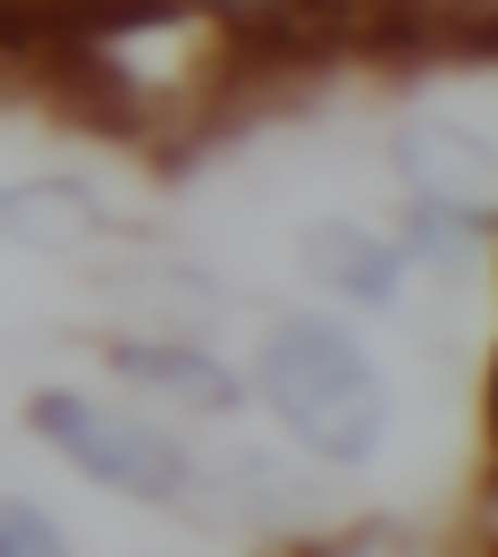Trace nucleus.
I'll return each instance as SVG.
<instances>
[{
    "mask_svg": "<svg viewBox=\"0 0 498 557\" xmlns=\"http://www.w3.org/2000/svg\"><path fill=\"white\" fill-rule=\"evenodd\" d=\"M262 397H271V414L304 448L338 456V465L372 456L381 431H389V388L372 372V355L338 321H313V313L271 330V347H262Z\"/></svg>",
    "mask_w": 498,
    "mask_h": 557,
    "instance_id": "nucleus-1",
    "label": "nucleus"
},
{
    "mask_svg": "<svg viewBox=\"0 0 498 557\" xmlns=\"http://www.w3.org/2000/svg\"><path fill=\"white\" fill-rule=\"evenodd\" d=\"M35 431L69 456L76 473L127 490V498H178L186 490V456L170 431H144L136 414H110L94 397H69V388H42L35 397Z\"/></svg>",
    "mask_w": 498,
    "mask_h": 557,
    "instance_id": "nucleus-2",
    "label": "nucleus"
},
{
    "mask_svg": "<svg viewBox=\"0 0 498 557\" xmlns=\"http://www.w3.org/2000/svg\"><path fill=\"white\" fill-rule=\"evenodd\" d=\"M397 170H406V186L423 195V211H448L464 228H473V220L490 228V144L482 136L423 119V127L397 136Z\"/></svg>",
    "mask_w": 498,
    "mask_h": 557,
    "instance_id": "nucleus-3",
    "label": "nucleus"
},
{
    "mask_svg": "<svg viewBox=\"0 0 498 557\" xmlns=\"http://www.w3.org/2000/svg\"><path fill=\"white\" fill-rule=\"evenodd\" d=\"M102 228V203L76 186V177H26L0 195V237L9 245H42V253H69Z\"/></svg>",
    "mask_w": 498,
    "mask_h": 557,
    "instance_id": "nucleus-4",
    "label": "nucleus"
},
{
    "mask_svg": "<svg viewBox=\"0 0 498 557\" xmlns=\"http://www.w3.org/2000/svg\"><path fill=\"white\" fill-rule=\"evenodd\" d=\"M304 271H313L321 287L363 296V305H389L406 253H397V245H381V237H363V228H347V220H321L313 237H304Z\"/></svg>",
    "mask_w": 498,
    "mask_h": 557,
    "instance_id": "nucleus-5",
    "label": "nucleus"
},
{
    "mask_svg": "<svg viewBox=\"0 0 498 557\" xmlns=\"http://www.w3.org/2000/svg\"><path fill=\"white\" fill-rule=\"evenodd\" d=\"M119 372L127 381H152V388H170V397H186V406H228L237 397V381L220 372L212 355H195V347H161V338H119Z\"/></svg>",
    "mask_w": 498,
    "mask_h": 557,
    "instance_id": "nucleus-6",
    "label": "nucleus"
},
{
    "mask_svg": "<svg viewBox=\"0 0 498 557\" xmlns=\"http://www.w3.org/2000/svg\"><path fill=\"white\" fill-rule=\"evenodd\" d=\"M0 557H69V541L35 507H0Z\"/></svg>",
    "mask_w": 498,
    "mask_h": 557,
    "instance_id": "nucleus-7",
    "label": "nucleus"
},
{
    "mask_svg": "<svg viewBox=\"0 0 498 557\" xmlns=\"http://www.w3.org/2000/svg\"><path fill=\"white\" fill-rule=\"evenodd\" d=\"M287 557H338V549H287Z\"/></svg>",
    "mask_w": 498,
    "mask_h": 557,
    "instance_id": "nucleus-8",
    "label": "nucleus"
}]
</instances>
